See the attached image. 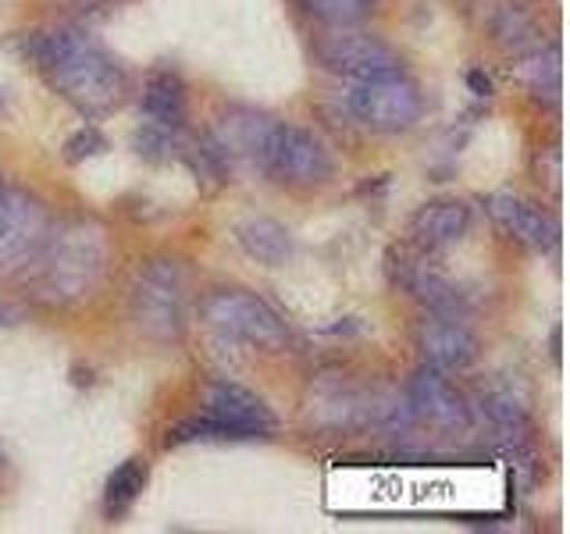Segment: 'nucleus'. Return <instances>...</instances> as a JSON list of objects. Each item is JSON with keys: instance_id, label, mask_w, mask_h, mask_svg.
<instances>
[{"instance_id": "1", "label": "nucleus", "mask_w": 570, "mask_h": 534, "mask_svg": "<svg viewBox=\"0 0 570 534\" xmlns=\"http://www.w3.org/2000/svg\"><path fill=\"white\" fill-rule=\"evenodd\" d=\"M22 50L36 71L50 82L53 93L86 118L111 115L129 97L125 68L100 43L89 40L82 29H32L22 36Z\"/></svg>"}, {"instance_id": "2", "label": "nucleus", "mask_w": 570, "mask_h": 534, "mask_svg": "<svg viewBox=\"0 0 570 534\" xmlns=\"http://www.w3.org/2000/svg\"><path fill=\"white\" fill-rule=\"evenodd\" d=\"M115 257L111 231L97 218H65L50 228L47 246L22 275L32 303L47 310H71L79 303L94 299L107 278V267Z\"/></svg>"}, {"instance_id": "3", "label": "nucleus", "mask_w": 570, "mask_h": 534, "mask_svg": "<svg viewBox=\"0 0 570 534\" xmlns=\"http://www.w3.org/2000/svg\"><path fill=\"white\" fill-rule=\"evenodd\" d=\"M129 317L150 343H178L189 325V267L175 257H154L142 264L129 289Z\"/></svg>"}, {"instance_id": "4", "label": "nucleus", "mask_w": 570, "mask_h": 534, "mask_svg": "<svg viewBox=\"0 0 570 534\" xmlns=\"http://www.w3.org/2000/svg\"><path fill=\"white\" fill-rule=\"evenodd\" d=\"M200 317L210 332L222 338L243 343L261 353H285L293 346V332L282 314L264 296L239 289V285H222L200 299Z\"/></svg>"}, {"instance_id": "5", "label": "nucleus", "mask_w": 570, "mask_h": 534, "mask_svg": "<svg viewBox=\"0 0 570 534\" xmlns=\"http://www.w3.org/2000/svg\"><path fill=\"white\" fill-rule=\"evenodd\" d=\"M53 228L50 207L29 189L0 196V281H18L40 257Z\"/></svg>"}, {"instance_id": "6", "label": "nucleus", "mask_w": 570, "mask_h": 534, "mask_svg": "<svg viewBox=\"0 0 570 534\" xmlns=\"http://www.w3.org/2000/svg\"><path fill=\"white\" fill-rule=\"evenodd\" d=\"M353 118L371 132H406L424 118V93L406 71H389L356 82L350 93Z\"/></svg>"}, {"instance_id": "7", "label": "nucleus", "mask_w": 570, "mask_h": 534, "mask_svg": "<svg viewBox=\"0 0 570 534\" xmlns=\"http://www.w3.org/2000/svg\"><path fill=\"white\" fill-rule=\"evenodd\" d=\"M261 171L272 175L282 186L314 189V186H325L332 178L335 160H332L325 142H321L311 129L278 121L275 132H272V142H267Z\"/></svg>"}, {"instance_id": "8", "label": "nucleus", "mask_w": 570, "mask_h": 534, "mask_svg": "<svg viewBox=\"0 0 570 534\" xmlns=\"http://www.w3.org/2000/svg\"><path fill=\"white\" fill-rule=\"evenodd\" d=\"M314 58L328 71H335V76L353 79V82L389 76V71L403 68L396 47H389L382 36L353 29V26H328L314 40Z\"/></svg>"}, {"instance_id": "9", "label": "nucleus", "mask_w": 570, "mask_h": 534, "mask_svg": "<svg viewBox=\"0 0 570 534\" xmlns=\"http://www.w3.org/2000/svg\"><path fill=\"white\" fill-rule=\"evenodd\" d=\"M385 271L400 293L421 303L424 314L463 317V310H468V296L460 293V285L432 260V254H424L417 246H392L385 257Z\"/></svg>"}, {"instance_id": "10", "label": "nucleus", "mask_w": 570, "mask_h": 534, "mask_svg": "<svg viewBox=\"0 0 570 534\" xmlns=\"http://www.w3.org/2000/svg\"><path fill=\"white\" fill-rule=\"evenodd\" d=\"M406 406L414 424H428L445 435H468L474 427V406L450 382V374L421 364L406 385Z\"/></svg>"}, {"instance_id": "11", "label": "nucleus", "mask_w": 570, "mask_h": 534, "mask_svg": "<svg viewBox=\"0 0 570 534\" xmlns=\"http://www.w3.org/2000/svg\"><path fill=\"white\" fill-rule=\"evenodd\" d=\"M204 414L214 417L222 427H228L232 438H264L278 427L275 409L267 406L254 388H246L239 382L218 378L210 382L204 392Z\"/></svg>"}, {"instance_id": "12", "label": "nucleus", "mask_w": 570, "mask_h": 534, "mask_svg": "<svg viewBox=\"0 0 570 534\" xmlns=\"http://www.w3.org/2000/svg\"><path fill=\"white\" fill-rule=\"evenodd\" d=\"M492 221L507 231L510 239L528 246L531 254H549L560 243V221L552 218V210L542 207L539 200H528V196L513 192V189H499L485 200Z\"/></svg>"}, {"instance_id": "13", "label": "nucleus", "mask_w": 570, "mask_h": 534, "mask_svg": "<svg viewBox=\"0 0 570 534\" xmlns=\"http://www.w3.org/2000/svg\"><path fill=\"white\" fill-rule=\"evenodd\" d=\"M417 349L428 367L445 374L471 370L481 356L478 335L463 325V317L453 314H424L417 325Z\"/></svg>"}, {"instance_id": "14", "label": "nucleus", "mask_w": 570, "mask_h": 534, "mask_svg": "<svg viewBox=\"0 0 570 534\" xmlns=\"http://www.w3.org/2000/svg\"><path fill=\"white\" fill-rule=\"evenodd\" d=\"M275 125H278L275 118L254 111V107H228V111L214 121V129L207 132V139H210V147L218 150V157L225 160V165H232V160H243V165L261 168Z\"/></svg>"}, {"instance_id": "15", "label": "nucleus", "mask_w": 570, "mask_h": 534, "mask_svg": "<svg viewBox=\"0 0 570 534\" xmlns=\"http://www.w3.org/2000/svg\"><path fill=\"white\" fill-rule=\"evenodd\" d=\"M471 228V204L456 200V196H442V200H428L414 210L406 225L410 246L424 249V254H439L445 246H456Z\"/></svg>"}, {"instance_id": "16", "label": "nucleus", "mask_w": 570, "mask_h": 534, "mask_svg": "<svg viewBox=\"0 0 570 534\" xmlns=\"http://www.w3.org/2000/svg\"><path fill=\"white\" fill-rule=\"evenodd\" d=\"M139 107H142V121L165 125V129H186L189 97L183 76L175 68H154L147 82H142Z\"/></svg>"}, {"instance_id": "17", "label": "nucleus", "mask_w": 570, "mask_h": 534, "mask_svg": "<svg viewBox=\"0 0 570 534\" xmlns=\"http://www.w3.org/2000/svg\"><path fill=\"white\" fill-rule=\"evenodd\" d=\"M513 79L521 82L534 100L546 103H560V89H563V58H560V43H539L524 53H517L513 61Z\"/></svg>"}, {"instance_id": "18", "label": "nucleus", "mask_w": 570, "mask_h": 534, "mask_svg": "<svg viewBox=\"0 0 570 534\" xmlns=\"http://www.w3.org/2000/svg\"><path fill=\"white\" fill-rule=\"evenodd\" d=\"M481 26H485L489 40L499 50L513 53V58L542 43V32L534 26V18L524 8H517L513 0H489L485 11H481Z\"/></svg>"}, {"instance_id": "19", "label": "nucleus", "mask_w": 570, "mask_h": 534, "mask_svg": "<svg viewBox=\"0 0 570 534\" xmlns=\"http://www.w3.org/2000/svg\"><path fill=\"white\" fill-rule=\"evenodd\" d=\"M236 239L249 260L264 267H285L293 257V236L289 228L275 218H246L236 225Z\"/></svg>"}, {"instance_id": "20", "label": "nucleus", "mask_w": 570, "mask_h": 534, "mask_svg": "<svg viewBox=\"0 0 570 534\" xmlns=\"http://www.w3.org/2000/svg\"><path fill=\"white\" fill-rule=\"evenodd\" d=\"M147 481H150L147 459L129 456L125 463H118V467L111 471V477H107V485H104V516L107 521H121V516L136 506V498L142 495V488H147Z\"/></svg>"}, {"instance_id": "21", "label": "nucleus", "mask_w": 570, "mask_h": 534, "mask_svg": "<svg viewBox=\"0 0 570 534\" xmlns=\"http://www.w3.org/2000/svg\"><path fill=\"white\" fill-rule=\"evenodd\" d=\"M296 4L321 26H356L371 11V0H296Z\"/></svg>"}, {"instance_id": "22", "label": "nucleus", "mask_w": 570, "mask_h": 534, "mask_svg": "<svg viewBox=\"0 0 570 534\" xmlns=\"http://www.w3.org/2000/svg\"><path fill=\"white\" fill-rule=\"evenodd\" d=\"M189 442H236V438H232L228 427H222L214 417L200 414V417L178 421V424L168 427V438H165L168 449H171V445H189Z\"/></svg>"}, {"instance_id": "23", "label": "nucleus", "mask_w": 570, "mask_h": 534, "mask_svg": "<svg viewBox=\"0 0 570 534\" xmlns=\"http://www.w3.org/2000/svg\"><path fill=\"white\" fill-rule=\"evenodd\" d=\"M107 150V139L97 125H82L79 132H71L68 142H65V160L68 165H79V160H89Z\"/></svg>"}, {"instance_id": "24", "label": "nucleus", "mask_w": 570, "mask_h": 534, "mask_svg": "<svg viewBox=\"0 0 570 534\" xmlns=\"http://www.w3.org/2000/svg\"><path fill=\"white\" fill-rule=\"evenodd\" d=\"M468 86L474 89V97H492V79L485 76V71H468Z\"/></svg>"}, {"instance_id": "25", "label": "nucleus", "mask_w": 570, "mask_h": 534, "mask_svg": "<svg viewBox=\"0 0 570 534\" xmlns=\"http://www.w3.org/2000/svg\"><path fill=\"white\" fill-rule=\"evenodd\" d=\"M68 4L86 8V11H97V8H111V4H121V0H68Z\"/></svg>"}, {"instance_id": "26", "label": "nucleus", "mask_w": 570, "mask_h": 534, "mask_svg": "<svg viewBox=\"0 0 570 534\" xmlns=\"http://www.w3.org/2000/svg\"><path fill=\"white\" fill-rule=\"evenodd\" d=\"M14 320H18V314H14V310H8L4 303H0V325H14Z\"/></svg>"}, {"instance_id": "27", "label": "nucleus", "mask_w": 570, "mask_h": 534, "mask_svg": "<svg viewBox=\"0 0 570 534\" xmlns=\"http://www.w3.org/2000/svg\"><path fill=\"white\" fill-rule=\"evenodd\" d=\"M552 360H560V328L552 332Z\"/></svg>"}, {"instance_id": "28", "label": "nucleus", "mask_w": 570, "mask_h": 534, "mask_svg": "<svg viewBox=\"0 0 570 534\" xmlns=\"http://www.w3.org/2000/svg\"><path fill=\"white\" fill-rule=\"evenodd\" d=\"M4 477H8V456L0 453V488H4Z\"/></svg>"}, {"instance_id": "29", "label": "nucleus", "mask_w": 570, "mask_h": 534, "mask_svg": "<svg viewBox=\"0 0 570 534\" xmlns=\"http://www.w3.org/2000/svg\"><path fill=\"white\" fill-rule=\"evenodd\" d=\"M4 189H8V178H4V171H0V196H4Z\"/></svg>"}]
</instances>
